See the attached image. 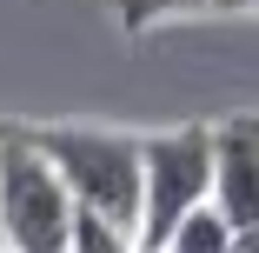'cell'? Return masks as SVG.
<instances>
[{
  "instance_id": "1",
  "label": "cell",
  "mask_w": 259,
  "mask_h": 253,
  "mask_svg": "<svg viewBox=\"0 0 259 253\" xmlns=\"http://www.w3.org/2000/svg\"><path fill=\"white\" fill-rule=\"evenodd\" d=\"M80 200L40 154L33 127H0V253H67Z\"/></svg>"
},
{
  "instance_id": "9",
  "label": "cell",
  "mask_w": 259,
  "mask_h": 253,
  "mask_svg": "<svg viewBox=\"0 0 259 253\" xmlns=\"http://www.w3.org/2000/svg\"><path fill=\"white\" fill-rule=\"evenodd\" d=\"M246 7H259V0H220V14H246Z\"/></svg>"
},
{
  "instance_id": "10",
  "label": "cell",
  "mask_w": 259,
  "mask_h": 253,
  "mask_svg": "<svg viewBox=\"0 0 259 253\" xmlns=\"http://www.w3.org/2000/svg\"><path fill=\"white\" fill-rule=\"evenodd\" d=\"M153 253H166V246H153Z\"/></svg>"
},
{
  "instance_id": "4",
  "label": "cell",
  "mask_w": 259,
  "mask_h": 253,
  "mask_svg": "<svg viewBox=\"0 0 259 253\" xmlns=\"http://www.w3.org/2000/svg\"><path fill=\"white\" fill-rule=\"evenodd\" d=\"M213 207L239 233L259 227V114L213 120Z\"/></svg>"
},
{
  "instance_id": "2",
  "label": "cell",
  "mask_w": 259,
  "mask_h": 253,
  "mask_svg": "<svg viewBox=\"0 0 259 253\" xmlns=\"http://www.w3.org/2000/svg\"><path fill=\"white\" fill-rule=\"evenodd\" d=\"M40 154L60 167L67 193L87 213H107L140 233V200H146V160H140V133L113 127H33Z\"/></svg>"
},
{
  "instance_id": "3",
  "label": "cell",
  "mask_w": 259,
  "mask_h": 253,
  "mask_svg": "<svg viewBox=\"0 0 259 253\" xmlns=\"http://www.w3.org/2000/svg\"><path fill=\"white\" fill-rule=\"evenodd\" d=\"M140 160H146V200H140V246H166V233L213 200V127H166V133H140Z\"/></svg>"
},
{
  "instance_id": "5",
  "label": "cell",
  "mask_w": 259,
  "mask_h": 253,
  "mask_svg": "<svg viewBox=\"0 0 259 253\" xmlns=\"http://www.w3.org/2000/svg\"><path fill=\"white\" fill-rule=\"evenodd\" d=\"M233 240H239V227L206 200V207H193V213L166 233V253H233Z\"/></svg>"
},
{
  "instance_id": "6",
  "label": "cell",
  "mask_w": 259,
  "mask_h": 253,
  "mask_svg": "<svg viewBox=\"0 0 259 253\" xmlns=\"http://www.w3.org/2000/svg\"><path fill=\"white\" fill-rule=\"evenodd\" d=\"M67 253H146V246H140L133 227H120V220H107V213H87V207H80Z\"/></svg>"
},
{
  "instance_id": "7",
  "label": "cell",
  "mask_w": 259,
  "mask_h": 253,
  "mask_svg": "<svg viewBox=\"0 0 259 253\" xmlns=\"http://www.w3.org/2000/svg\"><path fill=\"white\" fill-rule=\"evenodd\" d=\"M199 7H220V0H113V14L126 33H146V27H160L173 14H199Z\"/></svg>"
},
{
  "instance_id": "8",
  "label": "cell",
  "mask_w": 259,
  "mask_h": 253,
  "mask_svg": "<svg viewBox=\"0 0 259 253\" xmlns=\"http://www.w3.org/2000/svg\"><path fill=\"white\" fill-rule=\"evenodd\" d=\"M233 253H259V227H246V233L233 240Z\"/></svg>"
}]
</instances>
